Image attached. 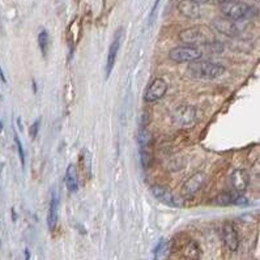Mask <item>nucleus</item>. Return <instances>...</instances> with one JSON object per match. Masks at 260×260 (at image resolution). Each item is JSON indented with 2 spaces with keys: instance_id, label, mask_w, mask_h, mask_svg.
<instances>
[{
  "instance_id": "nucleus-1",
  "label": "nucleus",
  "mask_w": 260,
  "mask_h": 260,
  "mask_svg": "<svg viewBox=\"0 0 260 260\" xmlns=\"http://www.w3.org/2000/svg\"><path fill=\"white\" fill-rule=\"evenodd\" d=\"M179 41L187 46L198 47L205 46L208 43L216 41L213 31L209 28L200 25V27H191L184 29L179 33Z\"/></svg>"
},
{
  "instance_id": "nucleus-2",
  "label": "nucleus",
  "mask_w": 260,
  "mask_h": 260,
  "mask_svg": "<svg viewBox=\"0 0 260 260\" xmlns=\"http://www.w3.org/2000/svg\"><path fill=\"white\" fill-rule=\"evenodd\" d=\"M188 73L195 79L214 80L225 73V67L210 60H195L188 65Z\"/></svg>"
},
{
  "instance_id": "nucleus-3",
  "label": "nucleus",
  "mask_w": 260,
  "mask_h": 260,
  "mask_svg": "<svg viewBox=\"0 0 260 260\" xmlns=\"http://www.w3.org/2000/svg\"><path fill=\"white\" fill-rule=\"evenodd\" d=\"M198 119V111L191 105H180L172 113V122L179 128H192Z\"/></svg>"
},
{
  "instance_id": "nucleus-4",
  "label": "nucleus",
  "mask_w": 260,
  "mask_h": 260,
  "mask_svg": "<svg viewBox=\"0 0 260 260\" xmlns=\"http://www.w3.org/2000/svg\"><path fill=\"white\" fill-rule=\"evenodd\" d=\"M221 11L226 19L231 20V21H239V20L249 19L253 16V8L249 4L242 3V1H229L221 5Z\"/></svg>"
},
{
  "instance_id": "nucleus-5",
  "label": "nucleus",
  "mask_w": 260,
  "mask_h": 260,
  "mask_svg": "<svg viewBox=\"0 0 260 260\" xmlns=\"http://www.w3.org/2000/svg\"><path fill=\"white\" fill-rule=\"evenodd\" d=\"M203 53L199 47L178 46L169 53V59L175 63H192L199 60Z\"/></svg>"
},
{
  "instance_id": "nucleus-6",
  "label": "nucleus",
  "mask_w": 260,
  "mask_h": 260,
  "mask_svg": "<svg viewBox=\"0 0 260 260\" xmlns=\"http://www.w3.org/2000/svg\"><path fill=\"white\" fill-rule=\"evenodd\" d=\"M139 145H140V162H142L143 168H149L152 158H153V150H152L150 134L145 127H142L139 132Z\"/></svg>"
},
{
  "instance_id": "nucleus-7",
  "label": "nucleus",
  "mask_w": 260,
  "mask_h": 260,
  "mask_svg": "<svg viewBox=\"0 0 260 260\" xmlns=\"http://www.w3.org/2000/svg\"><path fill=\"white\" fill-rule=\"evenodd\" d=\"M150 194L153 195L154 199H157L158 202H161L165 205L173 208H180L183 205V202L180 198H178L176 195H174L170 190H168L164 186H158L154 184L150 187Z\"/></svg>"
},
{
  "instance_id": "nucleus-8",
  "label": "nucleus",
  "mask_w": 260,
  "mask_h": 260,
  "mask_svg": "<svg viewBox=\"0 0 260 260\" xmlns=\"http://www.w3.org/2000/svg\"><path fill=\"white\" fill-rule=\"evenodd\" d=\"M207 180V176L203 172H198L195 174H192L190 178L186 179V182L183 183L182 188H180V195L183 198H191L199 191L200 188L203 187L204 183Z\"/></svg>"
},
{
  "instance_id": "nucleus-9",
  "label": "nucleus",
  "mask_w": 260,
  "mask_h": 260,
  "mask_svg": "<svg viewBox=\"0 0 260 260\" xmlns=\"http://www.w3.org/2000/svg\"><path fill=\"white\" fill-rule=\"evenodd\" d=\"M168 88L169 85L166 83V80L161 79V77H157V79H154L150 83L149 87L146 88L145 94H144V100L146 102H154V101L161 100L166 94V92H168Z\"/></svg>"
},
{
  "instance_id": "nucleus-10",
  "label": "nucleus",
  "mask_w": 260,
  "mask_h": 260,
  "mask_svg": "<svg viewBox=\"0 0 260 260\" xmlns=\"http://www.w3.org/2000/svg\"><path fill=\"white\" fill-rule=\"evenodd\" d=\"M222 241L229 251H237L239 249V235L235 226L231 222L226 221L222 225Z\"/></svg>"
},
{
  "instance_id": "nucleus-11",
  "label": "nucleus",
  "mask_w": 260,
  "mask_h": 260,
  "mask_svg": "<svg viewBox=\"0 0 260 260\" xmlns=\"http://www.w3.org/2000/svg\"><path fill=\"white\" fill-rule=\"evenodd\" d=\"M81 35H83V24H81V20L76 17L71 21V24L67 28V33H65V38H67L71 54L76 49L77 43L80 42Z\"/></svg>"
},
{
  "instance_id": "nucleus-12",
  "label": "nucleus",
  "mask_w": 260,
  "mask_h": 260,
  "mask_svg": "<svg viewBox=\"0 0 260 260\" xmlns=\"http://www.w3.org/2000/svg\"><path fill=\"white\" fill-rule=\"evenodd\" d=\"M214 203L222 207H228V205H246L247 199L242 196V194H237L235 191H224L218 194L214 198Z\"/></svg>"
},
{
  "instance_id": "nucleus-13",
  "label": "nucleus",
  "mask_w": 260,
  "mask_h": 260,
  "mask_svg": "<svg viewBox=\"0 0 260 260\" xmlns=\"http://www.w3.org/2000/svg\"><path fill=\"white\" fill-rule=\"evenodd\" d=\"M231 187L237 194H243L250 184V175L245 169H235L230 175Z\"/></svg>"
},
{
  "instance_id": "nucleus-14",
  "label": "nucleus",
  "mask_w": 260,
  "mask_h": 260,
  "mask_svg": "<svg viewBox=\"0 0 260 260\" xmlns=\"http://www.w3.org/2000/svg\"><path fill=\"white\" fill-rule=\"evenodd\" d=\"M123 37V29L120 28L116 33L115 37L111 42L110 47H109V54H107V61H106V79L110 76L111 71L114 68L115 61H116V55L119 53V47H120V42H122Z\"/></svg>"
},
{
  "instance_id": "nucleus-15",
  "label": "nucleus",
  "mask_w": 260,
  "mask_h": 260,
  "mask_svg": "<svg viewBox=\"0 0 260 260\" xmlns=\"http://www.w3.org/2000/svg\"><path fill=\"white\" fill-rule=\"evenodd\" d=\"M79 166L83 179L88 182L92 178V154L87 148H83L79 154Z\"/></svg>"
},
{
  "instance_id": "nucleus-16",
  "label": "nucleus",
  "mask_w": 260,
  "mask_h": 260,
  "mask_svg": "<svg viewBox=\"0 0 260 260\" xmlns=\"http://www.w3.org/2000/svg\"><path fill=\"white\" fill-rule=\"evenodd\" d=\"M213 27L216 28V30L220 31L221 34H225L228 37H234L239 33V29H238L237 24L231 21V20L226 19H216L213 21Z\"/></svg>"
},
{
  "instance_id": "nucleus-17",
  "label": "nucleus",
  "mask_w": 260,
  "mask_h": 260,
  "mask_svg": "<svg viewBox=\"0 0 260 260\" xmlns=\"http://www.w3.org/2000/svg\"><path fill=\"white\" fill-rule=\"evenodd\" d=\"M178 11L180 15L187 19H196L200 15L199 4H196L192 0H180L178 4Z\"/></svg>"
},
{
  "instance_id": "nucleus-18",
  "label": "nucleus",
  "mask_w": 260,
  "mask_h": 260,
  "mask_svg": "<svg viewBox=\"0 0 260 260\" xmlns=\"http://www.w3.org/2000/svg\"><path fill=\"white\" fill-rule=\"evenodd\" d=\"M58 210H59V202H58V196L55 192H53L49 204V212H47V226L49 230L54 231L58 224Z\"/></svg>"
},
{
  "instance_id": "nucleus-19",
  "label": "nucleus",
  "mask_w": 260,
  "mask_h": 260,
  "mask_svg": "<svg viewBox=\"0 0 260 260\" xmlns=\"http://www.w3.org/2000/svg\"><path fill=\"white\" fill-rule=\"evenodd\" d=\"M64 183L65 187L71 194H75L79 188V175H77V169L75 165H68L64 174Z\"/></svg>"
},
{
  "instance_id": "nucleus-20",
  "label": "nucleus",
  "mask_w": 260,
  "mask_h": 260,
  "mask_svg": "<svg viewBox=\"0 0 260 260\" xmlns=\"http://www.w3.org/2000/svg\"><path fill=\"white\" fill-rule=\"evenodd\" d=\"M183 257L188 260H199L200 259V247L195 241H188L182 250Z\"/></svg>"
},
{
  "instance_id": "nucleus-21",
  "label": "nucleus",
  "mask_w": 260,
  "mask_h": 260,
  "mask_svg": "<svg viewBox=\"0 0 260 260\" xmlns=\"http://www.w3.org/2000/svg\"><path fill=\"white\" fill-rule=\"evenodd\" d=\"M49 45H50V37L46 29H41L38 33V46L43 57H46L49 53Z\"/></svg>"
},
{
  "instance_id": "nucleus-22",
  "label": "nucleus",
  "mask_w": 260,
  "mask_h": 260,
  "mask_svg": "<svg viewBox=\"0 0 260 260\" xmlns=\"http://www.w3.org/2000/svg\"><path fill=\"white\" fill-rule=\"evenodd\" d=\"M15 144L16 146H17V153H19V157H20V162H21V166H25V153H24V148H23V144H21V142H20V139L17 135H15Z\"/></svg>"
},
{
  "instance_id": "nucleus-23",
  "label": "nucleus",
  "mask_w": 260,
  "mask_h": 260,
  "mask_svg": "<svg viewBox=\"0 0 260 260\" xmlns=\"http://www.w3.org/2000/svg\"><path fill=\"white\" fill-rule=\"evenodd\" d=\"M39 127H41V118H38L35 122H33V124L29 128V136H30V139L37 138V135L39 132Z\"/></svg>"
},
{
  "instance_id": "nucleus-24",
  "label": "nucleus",
  "mask_w": 260,
  "mask_h": 260,
  "mask_svg": "<svg viewBox=\"0 0 260 260\" xmlns=\"http://www.w3.org/2000/svg\"><path fill=\"white\" fill-rule=\"evenodd\" d=\"M180 161L183 160H182V158H174V160H172L170 161V165H169V169H170L172 172H178L180 169H183L186 164H180Z\"/></svg>"
},
{
  "instance_id": "nucleus-25",
  "label": "nucleus",
  "mask_w": 260,
  "mask_h": 260,
  "mask_svg": "<svg viewBox=\"0 0 260 260\" xmlns=\"http://www.w3.org/2000/svg\"><path fill=\"white\" fill-rule=\"evenodd\" d=\"M115 4H116V0H104V4H102L104 15H107L115 7Z\"/></svg>"
},
{
  "instance_id": "nucleus-26",
  "label": "nucleus",
  "mask_w": 260,
  "mask_h": 260,
  "mask_svg": "<svg viewBox=\"0 0 260 260\" xmlns=\"http://www.w3.org/2000/svg\"><path fill=\"white\" fill-rule=\"evenodd\" d=\"M160 1L161 0H154V4L153 7H152V11H150V15H149V25H152V24L154 23V20H156L157 8L160 5Z\"/></svg>"
},
{
  "instance_id": "nucleus-27",
  "label": "nucleus",
  "mask_w": 260,
  "mask_h": 260,
  "mask_svg": "<svg viewBox=\"0 0 260 260\" xmlns=\"http://www.w3.org/2000/svg\"><path fill=\"white\" fill-rule=\"evenodd\" d=\"M192 1H195L196 4H204V3H208L209 0H192Z\"/></svg>"
},
{
  "instance_id": "nucleus-28",
  "label": "nucleus",
  "mask_w": 260,
  "mask_h": 260,
  "mask_svg": "<svg viewBox=\"0 0 260 260\" xmlns=\"http://www.w3.org/2000/svg\"><path fill=\"white\" fill-rule=\"evenodd\" d=\"M216 1H217L218 4H225V3H229V1H233V0H216Z\"/></svg>"
},
{
  "instance_id": "nucleus-29",
  "label": "nucleus",
  "mask_w": 260,
  "mask_h": 260,
  "mask_svg": "<svg viewBox=\"0 0 260 260\" xmlns=\"http://www.w3.org/2000/svg\"><path fill=\"white\" fill-rule=\"evenodd\" d=\"M0 79H1V80L5 83V77H4V73H3V71H1V69H0Z\"/></svg>"
},
{
  "instance_id": "nucleus-30",
  "label": "nucleus",
  "mask_w": 260,
  "mask_h": 260,
  "mask_svg": "<svg viewBox=\"0 0 260 260\" xmlns=\"http://www.w3.org/2000/svg\"><path fill=\"white\" fill-rule=\"evenodd\" d=\"M3 131V123H1V120H0V132Z\"/></svg>"
}]
</instances>
